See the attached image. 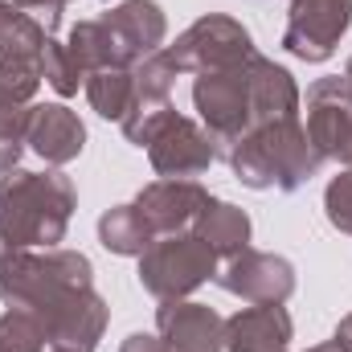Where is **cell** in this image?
<instances>
[{
  "instance_id": "cell-3",
  "label": "cell",
  "mask_w": 352,
  "mask_h": 352,
  "mask_svg": "<svg viewBox=\"0 0 352 352\" xmlns=\"http://www.w3.org/2000/svg\"><path fill=\"white\" fill-rule=\"evenodd\" d=\"M226 160L246 188H278V192H295L324 164V156L311 148L307 131L299 127V115L250 127L226 152Z\"/></svg>"
},
{
  "instance_id": "cell-18",
  "label": "cell",
  "mask_w": 352,
  "mask_h": 352,
  "mask_svg": "<svg viewBox=\"0 0 352 352\" xmlns=\"http://www.w3.org/2000/svg\"><path fill=\"white\" fill-rule=\"evenodd\" d=\"M87 98L102 119H119L131 111L135 98V74L131 70H94L87 74Z\"/></svg>"
},
{
  "instance_id": "cell-15",
  "label": "cell",
  "mask_w": 352,
  "mask_h": 352,
  "mask_svg": "<svg viewBox=\"0 0 352 352\" xmlns=\"http://www.w3.org/2000/svg\"><path fill=\"white\" fill-rule=\"evenodd\" d=\"M291 332L295 324L283 303H254L226 320V352H287Z\"/></svg>"
},
{
  "instance_id": "cell-27",
  "label": "cell",
  "mask_w": 352,
  "mask_h": 352,
  "mask_svg": "<svg viewBox=\"0 0 352 352\" xmlns=\"http://www.w3.org/2000/svg\"><path fill=\"white\" fill-rule=\"evenodd\" d=\"M307 352H352V344H344L340 336H332V340H324V344H316V349H307Z\"/></svg>"
},
{
  "instance_id": "cell-28",
  "label": "cell",
  "mask_w": 352,
  "mask_h": 352,
  "mask_svg": "<svg viewBox=\"0 0 352 352\" xmlns=\"http://www.w3.org/2000/svg\"><path fill=\"white\" fill-rule=\"evenodd\" d=\"M336 336H340L344 344H352V311L344 316V320H340V328H336Z\"/></svg>"
},
{
  "instance_id": "cell-4",
  "label": "cell",
  "mask_w": 352,
  "mask_h": 352,
  "mask_svg": "<svg viewBox=\"0 0 352 352\" xmlns=\"http://www.w3.org/2000/svg\"><path fill=\"white\" fill-rule=\"evenodd\" d=\"M250 62L226 66V70H205L192 82V102L201 111V123L213 140V148L226 156L250 127H254V87H250Z\"/></svg>"
},
{
  "instance_id": "cell-17",
  "label": "cell",
  "mask_w": 352,
  "mask_h": 352,
  "mask_svg": "<svg viewBox=\"0 0 352 352\" xmlns=\"http://www.w3.org/2000/svg\"><path fill=\"white\" fill-rule=\"evenodd\" d=\"M98 242H102L111 254L140 258V254L156 242V234H152V226L144 221V213H140L135 205H115V209H107V213L98 217Z\"/></svg>"
},
{
  "instance_id": "cell-23",
  "label": "cell",
  "mask_w": 352,
  "mask_h": 352,
  "mask_svg": "<svg viewBox=\"0 0 352 352\" xmlns=\"http://www.w3.org/2000/svg\"><path fill=\"white\" fill-rule=\"evenodd\" d=\"M324 209H328V221H332L340 234H352V168L328 184Z\"/></svg>"
},
{
  "instance_id": "cell-7",
  "label": "cell",
  "mask_w": 352,
  "mask_h": 352,
  "mask_svg": "<svg viewBox=\"0 0 352 352\" xmlns=\"http://www.w3.org/2000/svg\"><path fill=\"white\" fill-rule=\"evenodd\" d=\"M352 25V0H291L283 50L299 62H328Z\"/></svg>"
},
{
  "instance_id": "cell-13",
  "label": "cell",
  "mask_w": 352,
  "mask_h": 352,
  "mask_svg": "<svg viewBox=\"0 0 352 352\" xmlns=\"http://www.w3.org/2000/svg\"><path fill=\"white\" fill-rule=\"evenodd\" d=\"M156 328L168 352H221L226 349V320L188 299H160Z\"/></svg>"
},
{
  "instance_id": "cell-30",
  "label": "cell",
  "mask_w": 352,
  "mask_h": 352,
  "mask_svg": "<svg viewBox=\"0 0 352 352\" xmlns=\"http://www.w3.org/2000/svg\"><path fill=\"white\" fill-rule=\"evenodd\" d=\"M50 352H58V349H50Z\"/></svg>"
},
{
  "instance_id": "cell-16",
  "label": "cell",
  "mask_w": 352,
  "mask_h": 352,
  "mask_svg": "<svg viewBox=\"0 0 352 352\" xmlns=\"http://www.w3.org/2000/svg\"><path fill=\"white\" fill-rule=\"evenodd\" d=\"M192 234L205 238L217 258H234L250 246V217L230 201H209L201 217L192 221Z\"/></svg>"
},
{
  "instance_id": "cell-5",
  "label": "cell",
  "mask_w": 352,
  "mask_h": 352,
  "mask_svg": "<svg viewBox=\"0 0 352 352\" xmlns=\"http://www.w3.org/2000/svg\"><path fill=\"white\" fill-rule=\"evenodd\" d=\"M217 274V254L197 234H168L140 254V283L156 299H184Z\"/></svg>"
},
{
  "instance_id": "cell-25",
  "label": "cell",
  "mask_w": 352,
  "mask_h": 352,
  "mask_svg": "<svg viewBox=\"0 0 352 352\" xmlns=\"http://www.w3.org/2000/svg\"><path fill=\"white\" fill-rule=\"evenodd\" d=\"M119 352H168V344H164L160 336H144V332H135V336L123 340V349Z\"/></svg>"
},
{
  "instance_id": "cell-6",
  "label": "cell",
  "mask_w": 352,
  "mask_h": 352,
  "mask_svg": "<svg viewBox=\"0 0 352 352\" xmlns=\"http://www.w3.org/2000/svg\"><path fill=\"white\" fill-rule=\"evenodd\" d=\"M168 58H173L176 74H205V70H226V66L254 58V41L242 21L209 12L192 21L176 37V45H168Z\"/></svg>"
},
{
  "instance_id": "cell-20",
  "label": "cell",
  "mask_w": 352,
  "mask_h": 352,
  "mask_svg": "<svg viewBox=\"0 0 352 352\" xmlns=\"http://www.w3.org/2000/svg\"><path fill=\"white\" fill-rule=\"evenodd\" d=\"M45 344H50V332L33 311L8 307L0 316V352H41Z\"/></svg>"
},
{
  "instance_id": "cell-22",
  "label": "cell",
  "mask_w": 352,
  "mask_h": 352,
  "mask_svg": "<svg viewBox=\"0 0 352 352\" xmlns=\"http://www.w3.org/2000/svg\"><path fill=\"white\" fill-rule=\"evenodd\" d=\"M29 119H33V107H25V102H0V176H8L16 168V160L25 152Z\"/></svg>"
},
{
  "instance_id": "cell-24",
  "label": "cell",
  "mask_w": 352,
  "mask_h": 352,
  "mask_svg": "<svg viewBox=\"0 0 352 352\" xmlns=\"http://www.w3.org/2000/svg\"><path fill=\"white\" fill-rule=\"evenodd\" d=\"M25 16H33L50 37H54V29H58V21H62V12H66V4L70 0H12Z\"/></svg>"
},
{
  "instance_id": "cell-26",
  "label": "cell",
  "mask_w": 352,
  "mask_h": 352,
  "mask_svg": "<svg viewBox=\"0 0 352 352\" xmlns=\"http://www.w3.org/2000/svg\"><path fill=\"white\" fill-rule=\"evenodd\" d=\"M16 21H21V8H16L12 0H0V45H4L8 37H12Z\"/></svg>"
},
{
  "instance_id": "cell-10",
  "label": "cell",
  "mask_w": 352,
  "mask_h": 352,
  "mask_svg": "<svg viewBox=\"0 0 352 352\" xmlns=\"http://www.w3.org/2000/svg\"><path fill=\"white\" fill-rule=\"evenodd\" d=\"M213 156H217V148H213L209 131L197 127V123L184 119V115H173V119L152 135V144H148L152 168L160 176H168V180H192V176H201L213 164Z\"/></svg>"
},
{
  "instance_id": "cell-12",
  "label": "cell",
  "mask_w": 352,
  "mask_h": 352,
  "mask_svg": "<svg viewBox=\"0 0 352 352\" xmlns=\"http://www.w3.org/2000/svg\"><path fill=\"white\" fill-rule=\"evenodd\" d=\"M209 201H213V197H209L197 180H168V176H160V180H152L148 188H140L135 209L144 213V221L152 226L156 238H168V234H184V230L201 217V209H205Z\"/></svg>"
},
{
  "instance_id": "cell-11",
  "label": "cell",
  "mask_w": 352,
  "mask_h": 352,
  "mask_svg": "<svg viewBox=\"0 0 352 352\" xmlns=\"http://www.w3.org/2000/svg\"><path fill=\"white\" fill-rule=\"evenodd\" d=\"M217 283L246 303H287L295 291V266L278 254H263V250L246 246L242 254H234L226 263Z\"/></svg>"
},
{
  "instance_id": "cell-2",
  "label": "cell",
  "mask_w": 352,
  "mask_h": 352,
  "mask_svg": "<svg viewBox=\"0 0 352 352\" xmlns=\"http://www.w3.org/2000/svg\"><path fill=\"white\" fill-rule=\"evenodd\" d=\"M74 213V184L62 173H12L0 176V238L12 246L54 250L66 238Z\"/></svg>"
},
{
  "instance_id": "cell-1",
  "label": "cell",
  "mask_w": 352,
  "mask_h": 352,
  "mask_svg": "<svg viewBox=\"0 0 352 352\" xmlns=\"http://www.w3.org/2000/svg\"><path fill=\"white\" fill-rule=\"evenodd\" d=\"M90 274V258L78 250L54 246L33 254L0 238V299L33 311L50 332V349L58 352H94L102 340L107 303Z\"/></svg>"
},
{
  "instance_id": "cell-29",
  "label": "cell",
  "mask_w": 352,
  "mask_h": 352,
  "mask_svg": "<svg viewBox=\"0 0 352 352\" xmlns=\"http://www.w3.org/2000/svg\"><path fill=\"white\" fill-rule=\"evenodd\" d=\"M344 78H352V58H349V66H344Z\"/></svg>"
},
{
  "instance_id": "cell-8",
  "label": "cell",
  "mask_w": 352,
  "mask_h": 352,
  "mask_svg": "<svg viewBox=\"0 0 352 352\" xmlns=\"http://www.w3.org/2000/svg\"><path fill=\"white\" fill-rule=\"evenodd\" d=\"M307 140L324 160L352 168V78H320L307 90Z\"/></svg>"
},
{
  "instance_id": "cell-21",
  "label": "cell",
  "mask_w": 352,
  "mask_h": 352,
  "mask_svg": "<svg viewBox=\"0 0 352 352\" xmlns=\"http://www.w3.org/2000/svg\"><path fill=\"white\" fill-rule=\"evenodd\" d=\"M41 78L58 90L62 98L78 94V87H87V74H82V66L70 58L66 41H54V37H45V45H41Z\"/></svg>"
},
{
  "instance_id": "cell-19",
  "label": "cell",
  "mask_w": 352,
  "mask_h": 352,
  "mask_svg": "<svg viewBox=\"0 0 352 352\" xmlns=\"http://www.w3.org/2000/svg\"><path fill=\"white\" fill-rule=\"evenodd\" d=\"M41 87V54H0V102H25Z\"/></svg>"
},
{
  "instance_id": "cell-14",
  "label": "cell",
  "mask_w": 352,
  "mask_h": 352,
  "mask_svg": "<svg viewBox=\"0 0 352 352\" xmlns=\"http://www.w3.org/2000/svg\"><path fill=\"white\" fill-rule=\"evenodd\" d=\"M25 144H29L45 164L62 168V164H70V160L82 156V148H87V127H82V119H78L70 107L45 102V107H33Z\"/></svg>"
},
{
  "instance_id": "cell-9",
  "label": "cell",
  "mask_w": 352,
  "mask_h": 352,
  "mask_svg": "<svg viewBox=\"0 0 352 352\" xmlns=\"http://www.w3.org/2000/svg\"><path fill=\"white\" fill-rule=\"evenodd\" d=\"M102 29H107V41H111V58L119 70H131L140 66L148 54L160 50L164 33H168V21L160 12L156 0H123L115 4L111 12L98 16Z\"/></svg>"
}]
</instances>
